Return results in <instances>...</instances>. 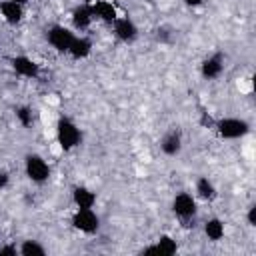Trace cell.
Masks as SVG:
<instances>
[{"mask_svg": "<svg viewBox=\"0 0 256 256\" xmlns=\"http://www.w3.org/2000/svg\"><path fill=\"white\" fill-rule=\"evenodd\" d=\"M72 202L76 204V208H94L96 194L86 186H76L72 190Z\"/></svg>", "mask_w": 256, "mask_h": 256, "instance_id": "9a60e30c", "label": "cell"}, {"mask_svg": "<svg viewBox=\"0 0 256 256\" xmlns=\"http://www.w3.org/2000/svg\"><path fill=\"white\" fill-rule=\"evenodd\" d=\"M216 132L224 140H236V138H242L250 132V124L242 118L230 116V118H222L216 122Z\"/></svg>", "mask_w": 256, "mask_h": 256, "instance_id": "3957f363", "label": "cell"}, {"mask_svg": "<svg viewBox=\"0 0 256 256\" xmlns=\"http://www.w3.org/2000/svg\"><path fill=\"white\" fill-rule=\"evenodd\" d=\"M186 2V6H192V8H196V6H202L204 4V0H184Z\"/></svg>", "mask_w": 256, "mask_h": 256, "instance_id": "cb8c5ba5", "label": "cell"}, {"mask_svg": "<svg viewBox=\"0 0 256 256\" xmlns=\"http://www.w3.org/2000/svg\"><path fill=\"white\" fill-rule=\"evenodd\" d=\"M90 52H92V42H90V38H86V36L74 38V42H72V46H70V50H68V54H70L74 60H84V58L90 56Z\"/></svg>", "mask_w": 256, "mask_h": 256, "instance_id": "2e32d148", "label": "cell"}, {"mask_svg": "<svg viewBox=\"0 0 256 256\" xmlns=\"http://www.w3.org/2000/svg\"><path fill=\"white\" fill-rule=\"evenodd\" d=\"M16 118L22 126H30L32 124V108L30 106H20L16 108Z\"/></svg>", "mask_w": 256, "mask_h": 256, "instance_id": "ffe728a7", "label": "cell"}, {"mask_svg": "<svg viewBox=\"0 0 256 256\" xmlns=\"http://www.w3.org/2000/svg\"><path fill=\"white\" fill-rule=\"evenodd\" d=\"M12 2H18V4H22V6H24V4L28 2V0H12Z\"/></svg>", "mask_w": 256, "mask_h": 256, "instance_id": "d4e9b609", "label": "cell"}, {"mask_svg": "<svg viewBox=\"0 0 256 256\" xmlns=\"http://www.w3.org/2000/svg\"><path fill=\"white\" fill-rule=\"evenodd\" d=\"M112 28H114V36L120 40V42H134L138 38V28L136 24L130 20V18H116L112 22Z\"/></svg>", "mask_w": 256, "mask_h": 256, "instance_id": "52a82bcc", "label": "cell"}, {"mask_svg": "<svg viewBox=\"0 0 256 256\" xmlns=\"http://www.w3.org/2000/svg\"><path fill=\"white\" fill-rule=\"evenodd\" d=\"M176 250H178L176 240H174L172 236H168V234H162V236L158 238V242H156L154 246L144 248L142 254H144V256H150V254H156V256H172V254H176Z\"/></svg>", "mask_w": 256, "mask_h": 256, "instance_id": "9c48e42d", "label": "cell"}, {"mask_svg": "<svg viewBox=\"0 0 256 256\" xmlns=\"http://www.w3.org/2000/svg\"><path fill=\"white\" fill-rule=\"evenodd\" d=\"M246 218H248V224H250V226H256V206H250V208H248Z\"/></svg>", "mask_w": 256, "mask_h": 256, "instance_id": "7402d4cb", "label": "cell"}, {"mask_svg": "<svg viewBox=\"0 0 256 256\" xmlns=\"http://www.w3.org/2000/svg\"><path fill=\"white\" fill-rule=\"evenodd\" d=\"M172 212L176 214V218H178L184 226H188V222L194 220V218H196V212H198L196 198H194L192 194H188V192L176 194L174 200H172Z\"/></svg>", "mask_w": 256, "mask_h": 256, "instance_id": "7a4b0ae2", "label": "cell"}, {"mask_svg": "<svg viewBox=\"0 0 256 256\" xmlns=\"http://www.w3.org/2000/svg\"><path fill=\"white\" fill-rule=\"evenodd\" d=\"M56 138H58V144L64 152L68 150H74L76 146H80L82 142V132L80 128L76 126V122L72 118H66L62 116L56 124Z\"/></svg>", "mask_w": 256, "mask_h": 256, "instance_id": "6da1fadb", "label": "cell"}, {"mask_svg": "<svg viewBox=\"0 0 256 256\" xmlns=\"http://www.w3.org/2000/svg\"><path fill=\"white\" fill-rule=\"evenodd\" d=\"M196 194H198V198H202V200L210 202V200H214V198H216V186L212 184V180H210V178L200 176V178L196 180Z\"/></svg>", "mask_w": 256, "mask_h": 256, "instance_id": "ac0fdd59", "label": "cell"}, {"mask_svg": "<svg viewBox=\"0 0 256 256\" xmlns=\"http://www.w3.org/2000/svg\"><path fill=\"white\" fill-rule=\"evenodd\" d=\"M18 252L22 256H44L46 254V248L38 242V240H24L20 246H18Z\"/></svg>", "mask_w": 256, "mask_h": 256, "instance_id": "d6986e66", "label": "cell"}, {"mask_svg": "<svg viewBox=\"0 0 256 256\" xmlns=\"http://www.w3.org/2000/svg\"><path fill=\"white\" fill-rule=\"evenodd\" d=\"M50 46L56 50V52H62V54H68L72 42H74V32L66 26H60V24H54L48 28V34H46Z\"/></svg>", "mask_w": 256, "mask_h": 256, "instance_id": "5b68a950", "label": "cell"}, {"mask_svg": "<svg viewBox=\"0 0 256 256\" xmlns=\"http://www.w3.org/2000/svg\"><path fill=\"white\" fill-rule=\"evenodd\" d=\"M222 70H224V58H222V54H212V56L204 58L202 64H200V72H202V76L206 80L218 78L222 74Z\"/></svg>", "mask_w": 256, "mask_h": 256, "instance_id": "8fae6325", "label": "cell"}, {"mask_svg": "<svg viewBox=\"0 0 256 256\" xmlns=\"http://www.w3.org/2000/svg\"><path fill=\"white\" fill-rule=\"evenodd\" d=\"M20 254L18 248L14 244H6V246H0V256H16Z\"/></svg>", "mask_w": 256, "mask_h": 256, "instance_id": "44dd1931", "label": "cell"}, {"mask_svg": "<svg viewBox=\"0 0 256 256\" xmlns=\"http://www.w3.org/2000/svg\"><path fill=\"white\" fill-rule=\"evenodd\" d=\"M90 6H92V12H94V18H98V20H102V22H106V24H112V22L118 18L116 6H114L112 2H108V0H96V2L90 4Z\"/></svg>", "mask_w": 256, "mask_h": 256, "instance_id": "4fadbf2b", "label": "cell"}, {"mask_svg": "<svg viewBox=\"0 0 256 256\" xmlns=\"http://www.w3.org/2000/svg\"><path fill=\"white\" fill-rule=\"evenodd\" d=\"M10 64H12V70L22 78H38L40 76V66L28 56H14L10 60Z\"/></svg>", "mask_w": 256, "mask_h": 256, "instance_id": "ba28073f", "label": "cell"}, {"mask_svg": "<svg viewBox=\"0 0 256 256\" xmlns=\"http://www.w3.org/2000/svg\"><path fill=\"white\" fill-rule=\"evenodd\" d=\"M0 16H2L8 24L16 26V24H20L22 18H24V6L18 4V2H12V0H2V2H0Z\"/></svg>", "mask_w": 256, "mask_h": 256, "instance_id": "7c38bea8", "label": "cell"}, {"mask_svg": "<svg viewBox=\"0 0 256 256\" xmlns=\"http://www.w3.org/2000/svg\"><path fill=\"white\" fill-rule=\"evenodd\" d=\"M160 150H162L166 156H176V154H180V150H182V132H180L178 128L168 130V132L162 136V140H160Z\"/></svg>", "mask_w": 256, "mask_h": 256, "instance_id": "30bf717a", "label": "cell"}, {"mask_svg": "<svg viewBox=\"0 0 256 256\" xmlns=\"http://www.w3.org/2000/svg\"><path fill=\"white\" fill-rule=\"evenodd\" d=\"M94 20V12L90 4H82L72 12V26L76 30H86Z\"/></svg>", "mask_w": 256, "mask_h": 256, "instance_id": "5bb4252c", "label": "cell"}, {"mask_svg": "<svg viewBox=\"0 0 256 256\" xmlns=\"http://www.w3.org/2000/svg\"><path fill=\"white\" fill-rule=\"evenodd\" d=\"M6 184H8V174L6 172H0V190L6 188Z\"/></svg>", "mask_w": 256, "mask_h": 256, "instance_id": "603a6c76", "label": "cell"}, {"mask_svg": "<svg viewBox=\"0 0 256 256\" xmlns=\"http://www.w3.org/2000/svg\"><path fill=\"white\" fill-rule=\"evenodd\" d=\"M204 234L208 240L212 242H218L224 238V222L220 218H208L204 222Z\"/></svg>", "mask_w": 256, "mask_h": 256, "instance_id": "e0dca14e", "label": "cell"}, {"mask_svg": "<svg viewBox=\"0 0 256 256\" xmlns=\"http://www.w3.org/2000/svg\"><path fill=\"white\" fill-rule=\"evenodd\" d=\"M24 172L34 184H44L50 178V166L40 154H28L24 158Z\"/></svg>", "mask_w": 256, "mask_h": 256, "instance_id": "277c9868", "label": "cell"}, {"mask_svg": "<svg viewBox=\"0 0 256 256\" xmlns=\"http://www.w3.org/2000/svg\"><path fill=\"white\" fill-rule=\"evenodd\" d=\"M72 226L78 232L94 234L100 228V218L92 208H76V212L72 214Z\"/></svg>", "mask_w": 256, "mask_h": 256, "instance_id": "8992f818", "label": "cell"}]
</instances>
